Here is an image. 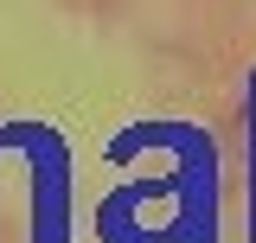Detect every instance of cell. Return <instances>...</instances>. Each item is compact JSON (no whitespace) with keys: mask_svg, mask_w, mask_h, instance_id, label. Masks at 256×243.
Returning <instances> with one entry per match:
<instances>
[{"mask_svg":"<svg viewBox=\"0 0 256 243\" xmlns=\"http://www.w3.org/2000/svg\"><path fill=\"white\" fill-rule=\"evenodd\" d=\"M134 154L160 160V186L180 218V243H218V148L192 122H134L109 141V160L122 166Z\"/></svg>","mask_w":256,"mask_h":243,"instance_id":"cell-1","label":"cell"},{"mask_svg":"<svg viewBox=\"0 0 256 243\" xmlns=\"http://www.w3.org/2000/svg\"><path fill=\"white\" fill-rule=\"evenodd\" d=\"M96 230L102 243H180V218L154 173H134L96 205Z\"/></svg>","mask_w":256,"mask_h":243,"instance_id":"cell-3","label":"cell"},{"mask_svg":"<svg viewBox=\"0 0 256 243\" xmlns=\"http://www.w3.org/2000/svg\"><path fill=\"white\" fill-rule=\"evenodd\" d=\"M244 128H250V134H244V154H250V243H256V70H250V90H244Z\"/></svg>","mask_w":256,"mask_h":243,"instance_id":"cell-4","label":"cell"},{"mask_svg":"<svg viewBox=\"0 0 256 243\" xmlns=\"http://www.w3.org/2000/svg\"><path fill=\"white\" fill-rule=\"evenodd\" d=\"M0 154L32 173V243H70V148L52 122H6Z\"/></svg>","mask_w":256,"mask_h":243,"instance_id":"cell-2","label":"cell"}]
</instances>
